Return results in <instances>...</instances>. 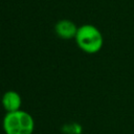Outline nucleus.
Masks as SVG:
<instances>
[{
  "instance_id": "nucleus-1",
  "label": "nucleus",
  "mask_w": 134,
  "mask_h": 134,
  "mask_svg": "<svg viewBox=\"0 0 134 134\" xmlns=\"http://www.w3.org/2000/svg\"><path fill=\"white\" fill-rule=\"evenodd\" d=\"M2 127L5 134H32L35 120L28 112L20 109L6 112L3 117Z\"/></svg>"
},
{
  "instance_id": "nucleus-2",
  "label": "nucleus",
  "mask_w": 134,
  "mask_h": 134,
  "mask_svg": "<svg viewBox=\"0 0 134 134\" xmlns=\"http://www.w3.org/2000/svg\"><path fill=\"white\" fill-rule=\"evenodd\" d=\"M74 39L79 48L89 54L98 52L104 45L103 34L92 24H84L80 26Z\"/></svg>"
},
{
  "instance_id": "nucleus-3",
  "label": "nucleus",
  "mask_w": 134,
  "mask_h": 134,
  "mask_svg": "<svg viewBox=\"0 0 134 134\" xmlns=\"http://www.w3.org/2000/svg\"><path fill=\"white\" fill-rule=\"evenodd\" d=\"M77 28L79 27L73 21L68 19H62L55 23L54 32L59 38L63 40H71L75 38Z\"/></svg>"
},
{
  "instance_id": "nucleus-4",
  "label": "nucleus",
  "mask_w": 134,
  "mask_h": 134,
  "mask_svg": "<svg viewBox=\"0 0 134 134\" xmlns=\"http://www.w3.org/2000/svg\"><path fill=\"white\" fill-rule=\"evenodd\" d=\"M2 106L6 112H13L21 109L22 98L21 95L14 90H8L2 95Z\"/></svg>"
},
{
  "instance_id": "nucleus-5",
  "label": "nucleus",
  "mask_w": 134,
  "mask_h": 134,
  "mask_svg": "<svg viewBox=\"0 0 134 134\" xmlns=\"http://www.w3.org/2000/svg\"><path fill=\"white\" fill-rule=\"evenodd\" d=\"M62 132L65 134H81L82 133V127L77 122L66 124L62 127Z\"/></svg>"
}]
</instances>
